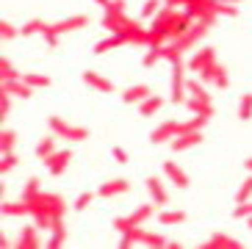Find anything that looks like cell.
<instances>
[{
	"label": "cell",
	"mask_w": 252,
	"mask_h": 249,
	"mask_svg": "<svg viewBox=\"0 0 252 249\" xmlns=\"http://www.w3.org/2000/svg\"><path fill=\"white\" fill-rule=\"evenodd\" d=\"M150 94H153V89H150L147 83H136V86H127L125 92H122V100L130 105V103H141V100H147Z\"/></svg>",
	"instance_id": "cell-16"
},
{
	"label": "cell",
	"mask_w": 252,
	"mask_h": 249,
	"mask_svg": "<svg viewBox=\"0 0 252 249\" xmlns=\"http://www.w3.org/2000/svg\"><path fill=\"white\" fill-rule=\"evenodd\" d=\"M244 169H247V172H252V158H247V161H244Z\"/></svg>",
	"instance_id": "cell-40"
},
{
	"label": "cell",
	"mask_w": 252,
	"mask_h": 249,
	"mask_svg": "<svg viewBox=\"0 0 252 249\" xmlns=\"http://www.w3.org/2000/svg\"><path fill=\"white\" fill-rule=\"evenodd\" d=\"M97 3H100V6H108V3H111V0H97Z\"/></svg>",
	"instance_id": "cell-42"
},
{
	"label": "cell",
	"mask_w": 252,
	"mask_h": 249,
	"mask_svg": "<svg viewBox=\"0 0 252 249\" xmlns=\"http://www.w3.org/2000/svg\"><path fill=\"white\" fill-rule=\"evenodd\" d=\"M158 221H161L163 227H169V224H183L186 213L183 211H163V208H158Z\"/></svg>",
	"instance_id": "cell-22"
},
{
	"label": "cell",
	"mask_w": 252,
	"mask_h": 249,
	"mask_svg": "<svg viewBox=\"0 0 252 249\" xmlns=\"http://www.w3.org/2000/svg\"><path fill=\"white\" fill-rule=\"evenodd\" d=\"M0 33H3V39L8 42V39H14L17 33H20V31H17L14 25H11V22H3V25H0Z\"/></svg>",
	"instance_id": "cell-37"
},
{
	"label": "cell",
	"mask_w": 252,
	"mask_h": 249,
	"mask_svg": "<svg viewBox=\"0 0 252 249\" xmlns=\"http://www.w3.org/2000/svg\"><path fill=\"white\" fill-rule=\"evenodd\" d=\"M8 108H11V94L8 92H0V114H3V119L8 117Z\"/></svg>",
	"instance_id": "cell-36"
},
{
	"label": "cell",
	"mask_w": 252,
	"mask_h": 249,
	"mask_svg": "<svg viewBox=\"0 0 252 249\" xmlns=\"http://www.w3.org/2000/svg\"><path fill=\"white\" fill-rule=\"evenodd\" d=\"M147 191H150V197H153V202H156L158 208H166L169 194H166V188H163V183L158 177H147Z\"/></svg>",
	"instance_id": "cell-15"
},
{
	"label": "cell",
	"mask_w": 252,
	"mask_h": 249,
	"mask_svg": "<svg viewBox=\"0 0 252 249\" xmlns=\"http://www.w3.org/2000/svg\"><path fill=\"white\" fill-rule=\"evenodd\" d=\"M127 39L122 36V33H111L108 39H103V42H97V47H94V53L100 56V53H105V50H114V47H119V44H125Z\"/></svg>",
	"instance_id": "cell-24"
},
{
	"label": "cell",
	"mask_w": 252,
	"mask_h": 249,
	"mask_svg": "<svg viewBox=\"0 0 252 249\" xmlns=\"http://www.w3.org/2000/svg\"><path fill=\"white\" fill-rule=\"evenodd\" d=\"M189 0H163V6H169V8H183Z\"/></svg>",
	"instance_id": "cell-39"
},
{
	"label": "cell",
	"mask_w": 252,
	"mask_h": 249,
	"mask_svg": "<svg viewBox=\"0 0 252 249\" xmlns=\"http://www.w3.org/2000/svg\"><path fill=\"white\" fill-rule=\"evenodd\" d=\"M0 92H8V94H17L20 100H28L33 94V89L23 81V78H17V81H0Z\"/></svg>",
	"instance_id": "cell-13"
},
{
	"label": "cell",
	"mask_w": 252,
	"mask_h": 249,
	"mask_svg": "<svg viewBox=\"0 0 252 249\" xmlns=\"http://www.w3.org/2000/svg\"><path fill=\"white\" fill-rule=\"evenodd\" d=\"M81 78H83V83H86V86L97 89V92H103V94H111V92H114V83L108 81L105 75L94 72V69H86V72H83Z\"/></svg>",
	"instance_id": "cell-11"
},
{
	"label": "cell",
	"mask_w": 252,
	"mask_h": 249,
	"mask_svg": "<svg viewBox=\"0 0 252 249\" xmlns=\"http://www.w3.org/2000/svg\"><path fill=\"white\" fill-rule=\"evenodd\" d=\"M14 247H17V249H36V247H42V241H39V227H36V224H28V227L20 233V238H17Z\"/></svg>",
	"instance_id": "cell-14"
},
{
	"label": "cell",
	"mask_w": 252,
	"mask_h": 249,
	"mask_svg": "<svg viewBox=\"0 0 252 249\" xmlns=\"http://www.w3.org/2000/svg\"><path fill=\"white\" fill-rule=\"evenodd\" d=\"M161 105H163V97L150 94L147 100H141V103H139V111H141V117H153V114L161 111Z\"/></svg>",
	"instance_id": "cell-21"
},
{
	"label": "cell",
	"mask_w": 252,
	"mask_h": 249,
	"mask_svg": "<svg viewBox=\"0 0 252 249\" xmlns=\"http://www.w3.org/2000/svg\"><path fill=\"white\" fill-rule=\"evenodd\" d=\"M166 61L172 64V103H186V81H183V61L180 56H166Z\"/></svg>",
	"instance_id": "cell-4"
},
{
	"label": "cell",
	"mask_w": 252,
	"mask_h": 249,
	"mask_svg": "<svg viewBox=\"0 0 252 249\" xmlns=\"http://www.w3.org/2000/svg\"><path fill=\"white\" fill-rule=\"evenodd\" d=\"M219 3H227V6H236V3H241V0H219Z\"/></svg>",
	"instance_id": "cell-41"
},
{
	"label": "cell",
	"mask_w": 252,
	"mask_h": 249,
	"mask_svg": "<svg viewBox=\"0 0 252 249\" xmlns=\"http://www.w3.org/2000/svg\"><path fill=\"white\" fill-rule=\"evenodd\" d=\"M50 130L64 141H86L89 139V127H81V124H72L61 117H50Z\"/></svg>",
	"instance_id": "cell-3"
},
{
	"label": "cell",
	"mask_w": 252,
	"mask_h": 249,
	"mask_svg": "<svg viewBox=\"0 0 252 249\" xmlns=\"http://www.w3.org/2000/svg\"><path fill=\"white\" fill-rule=\"evenodd\" d=\"M36 197H42V186H39V177H31L28 183H25V191H23V197L25 202H33Z\"/></svg>",
	"instance_id": "cell-25"
},
{
	"label": "cell",
	"mask_w": 252,
	"mask_h": 249,
	"mask_svg": "<svg viewBox=\"0 0 252 249\" xmlns=\"http://www.w3.org/2000/svg\"><path fill=\"white\" fill-rule=\"evenodd\" d=\"M158 213V205L153 202V205H139L136 211H130L127 216H119V219H114V227L119 230V233H125V230L130 227H144L153 216Z\"/></svg>",
	"instance_id": "cell-2"
},
{
	"label": "cell",
	"mask_w": 252,
	"mask_h": 249,
	"mask_svg": "<svg viewBox=\"0 0 252 249\" xmlns=\"http://www.w3.org/2000/svg\"><path fill=\"white\" fill-rule=\"evenodd\" d=\"M161 11V0H147L144 6H141V17L147 20V17H156Z\"/></svg>",
	"instance_id": "cell-32"
},
{
	"label": "cell",
	"mask_w": 252,
	"mask_h": 249,
	"mask_svg": "<svg viewBox=\"0 0 252 249\" xmlns=\"http://www.w3.org/2000/svg\"><path fill=\"white\" fill-rule=\"evenodd\" d=\"M50 233H53V235L47 238V247H50V249L61 247V244H64V238H67V224H64V216H59V219L53 221Z\"/></svg>",
	"instance_id": "cell-19"
},
{
	"label": "cell",
	"mask_w": 252,
	"mask_h": 249,
	"mask_svg": "<svg viewBox=\"0 0 252 249\" xmlns=\"http://www.w3.org/2000/svg\"><path fill=\"white\" fill-rule=\"evenodd\" d=\"M56 141H59V136L53 133L50 139H45V141H39L36 144V158H42V161H47L53 153H56Z\"/></svg>",
	"instance_id": "cell-23"
},
{
	"label": "cell",
	"mask_w": 252,
	"mask_h": 249,
	"mask_svg": "<svg viewBox=\"0 0 252 249\" xmlns=\"http://www.w3.org/2000/svg\"><path fill=\"white\" fill-rule=\"evenodd\" d=\"M238 119L241 122H250L252 119V94L241 97V103H238Z\"/></svg>",
	"instance_id": "cell-28"
},
{
	"label": "cell",
	"mask_w": 252,
	"mask_h": 249,
	"mask_svg": "<svg viewBox=\"0 0 252 249\" xmlns=\"http://www.w3.org/2000/svg\"><path fill=\"white\" fill-rule=\"evenodd\" d=\"M211 64H216V53L211 50V47H202V50H197L191 59H189V64H186V66H189V72L202 75Z\"/></svg>",
	"instance_id": "cell-6"
},
{
	"label": "cell",
	"mask_w": 252,
	"mask_h": 249,
	"mask_svg": "<svg viewBox=\"0 0 252 249\" xmlns=\"http://www.w3.org/2000/svg\"><path fill=\"white\" fill-rule=\"evenodd\" d=\"M127 188H130V183L122 180V177H117V180H108V183L100 186V188H97V197H119V194H125Z\"/></svg>",
	"instance_id": "cell-17"
},
{
	"label": "cell",
	"mask_w": 252,
	"mask_h": 249,
	"mask_svg": "<svg viewBox=\"0 0 252 249\" xmlns=\"http://www.w3.org/2000/svg\"><path fill=\"white\" fill-rule=\"evenodd\" d=\"M200 81L202 83H208V86H216V89H227L230 86V78H227V69H224L219 61L216 64H211L205 69V72L200 75Z\"/></svg>",
	"instance_id": "cell-5"
},
{
	"label": "cell",
	"mask_w": 252,
	"mask_h": 249,
	"mask_svg": "<svg viewBox=\"0 0 252 249\" xmlns=\"http://www.w3.org/2000/svg\"><path fill=\"white\" fill-rule=\"evenodd\" d=\"M186 105L194 111V114H214V105H211V97H208L205 86L200 81H186Z\"/></svg>",
	"instance_id": "cell-1"
},
{
	"label": "cell",
	"mask_w": 252,
	"mask_h": 249,
	"mask_svg": "<svg viewBox=\"0 0 252 249\" xmlns=\"http://www.w3.org/2000/svg\"><path fill=\"white\" fill-rule=\"evenodd\" d=\"M86 22H89V17L78 14V17H67V20H61V22H53V25H47V28H50L56 36H64V33H72V31L86 28Z\"/></svg>",
	"instance_id": "cell-9"
},
{
	"label": "cell",
	"mask_w": 252,
	"mask_h": 249,
	"mask_svg": "<svg viewBox=\"0 0 252 249\" xmlns=\"http://www.w3.org/2000/svg\"><path fill=\"white\" fill-rule=\"evenodd\" d=\"M14 139H17L14 130L11 127H3V133H0V150H3V155L14 150Z\"/></svg>",
	"instance_id": "cell-30"
},
{
	"label": "cell",
	"mask_w": 252,
	"mask_h": 249,
	"mask_svg": "<svg viewBox=\"0 0 252 249\" xmlns=\"http://www.w3.org/2000/svg\"><path fill=\"white\" fill-rule=\"evenodd\" d=\"M136 244H144V247H169V241L158 233H150V230L139 227L136 230Z\"/></svg>",
	"instance_id": "cell-18"
},
{
	"label": "cell",
	"mask_w": 252,
	"mask_h": 249,
	"mask_svg": "<svg viewBox=\"0 0 252 249\" xmlns=\"http://www.w3.org/2000/svg\"><path fill=\"white\" fill-rule=\"evenodd\" d=\"M17 163H20V161H17L14 155L6 153V155H3V163H0V172H3V175H8V172H11V169H14Z\"/></svg>",
	"instance_id": "cell-35"
},
{
	"label": "cell",
	"mask_w": 252,
	"mask_h": 249,
	"mask_svg": "<svg viewBox=\"0 0 252 249\" xmlns=\"http://www.w3.org/2000/svg\"><path fill=\"white\" fill-rule=\"evenodd\" d=\"M250 197H252V172H250V177H247L244 183H241V188H238V194H236V202H247Z\"/></svg>",
	"instance_id": "cell-31"
},
{
	"label": "cell",
	"mask_w": 252,
	"mask_h": 249,
	"mask_svg": "<svg viewBox=\"0 0 252 249\" xmlns=\"http://www.w3.org/2000/svg\"><path fill=\"white\" fill-rule=\"evenodd\" d=\"M92 199H94V194H89V191H86V194H81V197L75 199V211H86V208L92 205Z\"/></svg>",
	"instance_id": "cell-34"
},
{
	"label": "cell",
	"mask_w": 252,
	"mask_h": 249,
	"mask_svg": "<svg viewBox=\"0 0 252 249\" xmlns=\"http://www.w3.org/2000/svg\"><path fill=\"white\" fill-rule=\"evenodd\" d=\"M69 158H72V153H69V150H56V153H53L50 158H47V161H45L47 172H50L53 177L64 175V169L69 166Z\"/></svg>",
	"instance_id": "cell-10"
},
{
	"label": "cell",
	"mask_w": 252,
	"mask_h": 249,
	"mask_svg": "<svg viewBox=\"0 0 252 249\" xmlns=\"http://www.w3.org/2000/svg\"><path fill=\"white\" fill-rule=\"evenodd\" d=\"M247 224H250V227H252V216H247Z\"/></svg>",
	"instance_id": "cell-43"
},
{
	"label": "cell",
	"mask_w": 252,
	"mask_h": 249,
	"mask_svg": "<svg viewBox=\"0 0 252 249\" xmlns=\"http://www.w3.org/2000/svg\"><path fill=\"white\" fill-rule=\"evenodd\" d=\"M197 144H202L200 130H183V133H178V136L169 141L172 153H183V150H191V147H197Z\"/></svg>",
	"instance_id": "cell-8"
},
{
	"label": "cell",
	"mask_w": 252,
	"mask_h": 249,
	"mask_svg": "<svg viewBox=\"0 0 252 249\" xmlns=\"http://www.w3.org/2000/svg\"><path fill=\"white\" fill-rule=\"evenodd\" d=\"M23 81L28 83L31 89H45V86H50V75H39V72H28V75H23Z\"/></svg>",
	"instance_id": "cell-26"
},
{
	"label": "cell",
	"mask_w": 252,
	"mask_h": 249,
	"mask_svg": "<svg viewBox=\"0 0 252 249\" xmlns=\"http://www.w3.org/2000/svg\"><path fill=\"white\" fill-rule=\"evenodd\" d=\"M178 133H183V124L175 122V119H169V122H163L161 127H156V130H153L150 141H153V144H169Z\"/></svg>",
	"instance_id": "cell-7"
},
{
	"label": "cell",
	"mask_w": 252,
	"mask_h": 249,
	"mask_svg": "<svg viewBox=\"0 0 252 249\" xmlns=\"http://www.w3.org/2000/svg\"><path fill=\"white\" fill-rule=\"evenodd\" d=\"M238 247H241V241L227 238V235H222V233L211 235V238L205 241V249H238Z\"/></svg>",
	"instance_id": "cell-20"
},
{
	"label": "cell",
	"mask_w": 252,
	"mask_h": 249,
	"mask_svg": "<svg viewBox=\"0 0 252 249\" xmlns=\"http://www.w3.org/2000/svg\"><path fill=\"white\" fill-rule=\"evenodd\" d=\"M114 158H117L119 163H127V155H125V150H122V147H114Z\"/></svg>",
	"instance_id": "cell-38"
},
{
	"label": "cell",
	"mask_w": 252,
	"mask_h": 249,
	"mask_svg": "<svg viewBox=\"0 0 252 249\" xmlns=\"http://www.w3.org/2000/svg\"><path fill=\"white\" fill-rule=\"evenodd\" d=\"M17 78H23V75L11 66V61H8V59L0 61V81H17Z\"/></svg>",
	"instance_id": "cell-29"
},
{
	"label": "cell",
	"mask_w": 252,
	"mask_h": 249,
	"mask_svg": "<svg viewBox=\"0 0 252 249\" xmlns=\"http://www.w3.org/2000/svg\"><path fill=\"white\" fill-rule=\"evenodd\" d=\"M45 31H47V22L31 20V22H25L23 28H20V36H33V33H45Z\"/></svg>",
	"instance_id": "cell-27"
},
{
	"label": "cell",
	"mask_w": 252,
	"mask_h": 249,
	"mask_svg": "<svg viewBox=\"0 0 252 249\" xmlns=\"http://www.w3.org/2000/svg\"><path fill=\"white\" fill-rule=\"evenodd\" d=\"M247 216H252V202L247 199V202H238V208H233V219H247Z\"/></svg>",
	"instance_id": "cell-33"
},
{
	"label": "cell",
	"mask_w": 252,
	"mask_h": 249,
	"mask_svg": "<svg viewBox=\"0 0 252 249\" xmlns=\"http://www.w3.org/2000/svg\"><path fill=\"white\" fill-rule=\"evenodd\" d=\"M163 175L169 177V183L175 186V188H180V191L189 188V175H186V172H183V169H180L175 161H166V163H163Z\"/></svg>",
	"instance_id": "cell-12"
}]
</instances>
